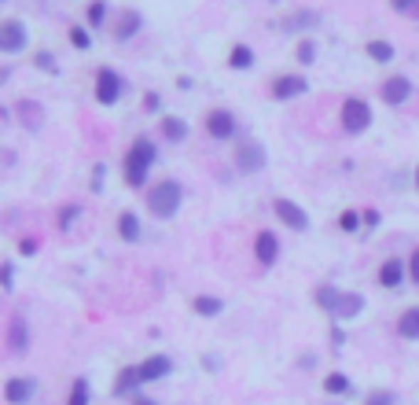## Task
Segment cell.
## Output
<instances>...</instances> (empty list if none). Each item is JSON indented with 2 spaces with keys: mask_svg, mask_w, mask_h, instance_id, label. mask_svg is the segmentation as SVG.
<instances>
[{
  "mask_svg": "<svg viewBox=\"0 0 419 405\" xmlns=\"http://www.w3.org/2000/svg\"><path fill=\"white\" fill-rule=\"evenodd\" d=\"M154 144L147 137H137L129 147V155H125V184L129 188H144L147 184V174H151V166H154Z\"/></svg>",
  "mask_w": 419,
  "mask_h": 405,
  "instance_id": "6da1fadb",
  "label": "cell"
},
{
  "mask_svg": "<svg viewBox=\"0 0 419 405\" xmlns=\"http://www.w3.org/2000/svg\"><path fill=\"white\" fill-rule=\"evenodd\" d=\"M181 184L176 181H159L154 188H147V210L154 218H173L181 210Z\"/></svg>",
  "mask_w": 419,
  "mask_h": 405,
  "instance_id": "7a4b0ae2",
  "label": "cell"
},
{
  "mask_svg": "<svg viewBox=\"0 0 419 405\" xmlns=\"http://www.w3.org/2000/svg\"><path fill=\"white\" fill-rule=\"evenodd\" d=\"M26 45H30L26 26H22L18 19H4V23H0V52H4V56H18Z\"/></svg>",
  "mask_w": 419,
  "mask_h": 405,
  "instance_id": "3957f363",
  "label": "cell"
},
{
  "mask_svg": "<svg viewBox=\"0 0 419 405\" xmlns=\"http://www.w3.org/2000/svg\"><path fill=\"white\" fill-rule=\"evenodd\" d=\"M368 125H371V107L368 103L364 100H346L342 103V130L357 137V133L368 130Z\"/></svg>",
  "mask_w": 419,
  "mask_h": 405,
  "instance_id": "277c9868",
  "label": "cell"
},
{
  "mask_svg": "<svg viewBox=\"0 0 419 405\" xmlns=\"http://www.w3.org/2000/svg\"><path fill=\"white\" fill-rule=\"evenodd\" d=\"M265 147L258 144V140H250V137H239L235 140V166L239 169H247V174H254V169H261L265 166Z\"/></svg>",
  "mask_w": 419,
  "mask_h": 405,
  "instance_id": "5b68a950",
  "label": "cell"
},
{
  "mask_svg": "<svg viewBox=\"0 0 419 405\" xmlns=\"http://www.w3.org/2000/svg\"><path fill=\"white\" fill-rule=\"evenodd\" d=\"M122 93H125V81L115 74V70H100L96 74V100L103 103V107H110V103H118L122 100Z\"/></svg>",
  "mask_w": 419,
  "mask_h": 405,
  "instance_id": "8992f818",
  "label": "cell"
},
{
  "mask_svg": "<svg viewBox=\"0 0 419 405\" xmlns=\"http://www.w3.org/2000/svg\"><path fill=\"white\" fill-rule=\"evenodd\" d=\"M8 350L15 357H22L30 350V325H26V317L22 313H11L8 317Z\"/></svg>",
  "mask_w": 419,
  "mask_h": 405,
  "instance_id": "52a82bcc",
  "label": "cell"
},
{
  "mask_svg": "<svg viewBox=\"0 0 419 405\" xmlns=\"http://www.w3.org/2000/svg\"><path fill=\"white\" fill-rule=\"evenodd\" d=\"M206 133H210L213 140H232V137H235V115L225 111V107L210 111V115H206Z\"/></svg>",
  "mask_w": 419,
  "mask_h": 405,
  "instance_id": "ba28073f",
  "label": "cell"
},
{
  "mask_svg": "<svg viewBox=\"0 0 419 405\" xmlns=\"http://www.w3.org/2000/svg\"><path fill=\"white\" fill-rule=\"evenodd\" d=\"M412 100V81L405 74H393L383 81V103H390V107H401V103Z\"/></svg>",
  "mask_w": 419,
  "mask_h": 405,
  "instance_id": "9c48e42d",
  "label": "cell"
},
{
  "mask_svg": "<svg viewBox=\"0 0 419 405\" xmlns=\"http://www.w3.org/2000/svg\"><path fill=\"white\" fill-rule=\"evenodd\" d=\"M33 394H37V383H33L30 376H11V379L4 383V401H8V405H26Z\"/></svg>",
  "mask_w": 419,
  "mask_h": 405,
  "instance_id": "30bf717a",
  "label": "cell"
},
{
  "mask_svg": "<svg viewBox=\"0 0 419 405\" xmlns=\"http://www.w3.org/2000/svg\"><path fill=\"white\" fill-rule=\"evenodd\" d=\"M272 210H276V218H280L283 225H291L295 232H305V228H309V214H305L298 203H291V199H276Z\"/></svg>",
  "mask_w": 419,
  "mask_h": 405,
  "instance_id": "8fae6325",
  "label": "cell"
},
{
  "mask_svg": "<svg viewBox=\"0 0 419 405\" xmlns=\"http://www.w3.org/2000/svg\"><path fill=\"white\" fill-rule=\"evenodd\" d=\"M305 89H309L305 78H298V74H280V78L272 81V100H295V96H302Z\"/></svg>",
  "mask_w": 419,
  "mask_h": 405,
  "instance_id": "7c38bea8",
  "label": "cell"
},
{
  "mask_svg": "<svg viewBox=\"0 0 419 405\" xmlns=\"http://www.w3.org/2000/svg\"><path fill=\"white\" fill-rule=\"evenodd\" d=\"M317 26H320V11H313V8L295 11V15L283 19V30L287 33H305V30H317Z\"/></svg>",
  "mask_w": 419,
  "mask_h": 405,
  "instance_id": "4fadbf2b",
  "label": "cell"
},
{
  "mask_svg": "<svg viewBox=\"0 0 419 405\" xmlns=\"http://www.w3.org/2000/svg\"><path fill=\"white\" fill-rule=\"evenodd\" d=\"M254 254H258V262L261 265H272L280 258V240H276V232H258V240H254Z\"/></svg>",
  "mask_w": 419,
  "mask_h": 405,
  "instance_id": "5bb4252c",
  "label": "cell"
},
{
  "mask_svg": "<svg viewBox=\"0 0 419 405\" xmlns=\"http://www.w3.org/2000/svg\"><path fill=\"white\" fill-rule=\"evenodd\" d=\"M405 276H408V262H401V258H386L383 269H379V284H383V288H401Z\"/></svg>",
  "mask_w": 419,
  "mask_h": 405,
  "instance_id": "9a60e30c",
  "label": "cell"
},
{
  "mask_svg": "<svg viewBox=\"0 0 419 405\" xmlns=\"http://www.w3.org/2000/svg\"><path fill=\"white\" fill-rule=\"evenodd\" d=\"M137 369H140V379L151 383V379H162V376L173 369V361H169L166 354H154V357H147L144 365H137Z\"/></svg>",
  "mask_w": 419,
  "mask_h": 405,
  "instance_id": "2e32d148",
  "label": "cell"
},
{
  "mask_svg": "<svg viewBox=\"0 0 419 405\" xmlns=\"http://www.w3.org/2000/svg\"><path fill=\"white\" fill-rule=\"evenodd\" d=\"M144 30V15L140 11H125L118 19V26H115V41H129V37H137Z\"/></svg>",
  "mask_w": 419,
  "mask_h": 405,
  "instance_id": "e0dca14e",
  "label": "cell"
},
{
  "mask_svg": "<svg viewBox=\"0 0 419 405\" xmlns=\"http://www.w3.org/2000/svg\"><path fill=\"white\" fill-rule=\"evenodd\" d=\"M339 303H342V291H339V288H331V284L317 288V306H320L324 313H331V317H335Z\"/></svg>",
  "mask_w": 419,
  "mask_h": 405,
  "instance_id": "ac0fdd59",
  "label": "cell"
},
{
  "mask_svg": "<svg viewBox=\"0 0 419 405\" xmlns=\"http://www.w3.org/2000/svg\"><path fill=\"white\" fill-rule=\"evenodd\" d=\"M397 335H401V339H419V306L401 313V321H397Z\"/></svg>",
  "mask_w": 419,
  "mask_h": 405,
  "instance_id": "d6986e66",
  "label": "cell"
},
{
  "mask_svg": "<svg viewBox=\"0 0 419 405\" xmlns=\"http://www.w3.org/2000/svg\"><path fill=\"white\" fill-rule=\"evenodd\" d=\"M361 310H364V295L353 291V295H342V303H339L335 317H339V321H349V317H357Z\"/></svg>",
  "mask_w": 419,
  "mask_h": 405,
  "instance_id": "ffe728a7",
  "label": "cell"
},
{
  "mask_svg": "<svg viewBox=\"0 0 419 405\" xmlns=\"http://www.w3.org/2000/svg\"><path fill=\"white\" fill-rule=\"evenodd\" d=\"M228 67H232V70H250V67H254V48H250V45H235V48L228 52Z\"/></svg>",
  "mask_w": 419,
  "mask_h": 405,
  "instance_id": "44dd1931",
  "label": "cell"
},
{
  "mask_svg": "<svg viewBox=\"0 0 419 405\" xmlns=\"http://www.w3.org/2000/svg\"><path fill=\"white\" fill-rule=\"evenodd\" d=\"M118 236H122V240H129V243H137V240H140V218L125 210V214L118 218Z\"/></svg>",
  "mask_w": 419,
  "mask_h": 405,
  "instance_id": "7402d4cb",
  "label": "cell"
},
{
  "mask_svg": "<svg viewBox=\"0 0 419 405\" xmlns=\"http://www.w3.org/2000/svg\"><path fill=\"white\" fill-rule=\"evenodd\" d=\"M140 369H122L118 379H115V394H129V391H137L140 387Z\"/></svg>",
  "mask_w": 419,
  "mask_h": 405,
  "instance_id": "603a6c76",
  "label": "cell"
},
{
  "mask_svg": "<svg viewBox=\"0 0 419 405\" xmlns=\"http://www.w3.org/2000/svg\"><path fill=\"white\" fill-rule=\"evenodd\" d=\"M191 306H195L198 317H217L221 310H225V303H221V298H213V295H198Z\"/></svg>",
  "mask_w": 419,
  "mask_h": 405,
  "instance_id": "cb8c5ba5",
  "label": "cell"
},
{
  "mask_svg": "<svg viewBox=\"0 0 419 405\" xmlns=\"http://www.w3.org/2000/svg\"><path fill=\"white\" fill-rule=\"evenodd\" d=\"M162 137L173 140V144L184 140V137H188V122H184V118H162Z\"/></svg>",
  "mask_w": 419,
  "mask_h": 405,
  "instance_id": "d4e9b609",
  "label": "cell"
},
{
  "mask_svg": "<svg viewBox=\"0 0 419 405\" xmlns=\"http://www.w3.org/2000/svg\"><path fill=\"white\" fill-rule=\"evenodd\" d=\"M349 387H353V383H349V376H342V372L324 376V391H327V394H346Z\"/></svg>",
  "mask_w": 419,
  "mask_h": 405,
  "instance_id": "484cf974",
  "label": "cell"
},
{
  "mask_svg": "<svg viewBox=\"0 0 419 405\" xmlns=\"http://www.w3.org/2000/svg\"><path fill=\"white\" fill-rule=\"evenodd\" d=\"M85 19H88V26H103L107 23V0H88Z\"/></svg>",
  "mask_w": 419,
  "mask_h": 405,
  "instance_id": "4316f807",
  "label": "cell"
},
{
  "mask_svg": "<svg viewBox=\"0 0 419 405\" xmlns=\"http://www.w3.org/2000/svg\"><path fill=\"white\" fill-rule=\"evenodd\" d=\"M368 56L375 63H390L393 59V45H390V41H368Z\"/></svg>",
  "mask_w": 419,
  "mask_h": 405,
  "instance_id": "83f0119b",
  "label": "cell"
},
{
  "mask_svg": "<svg viewBox=\"0 0 419 405\" xmlns=\"http://www.w3.org/2000/svg\"><path fill=\"white\" fill-rule=\"evenodd\" d=\"M88 379L81 376V379H74V387H70V398H66V405H88Z\"/></svg>",
  "mask_w": 419,
  "mask_h": 405,
  "instance_id": "f1b7e54d",
  "label": "cell"
},
{
  "mask_svg": "<svg viewBox=\"0 0 419 405\" xmlns=\"http://www.w3.org/2000/svg\"><path fill=\"white\" fill-rule=\"evenodd\" d=\"M313 59H317V41L302 37V41H298V63H302V67H309Z\"/></svg>",
  "mask_w": 419,
  "mask_h": 405,
  "instance_id": "f546056e",
  "label": "cell"
},
{
  "mask_svg": "<svg viewBox=\"0 0 419 405\" xmlns=\"http://www.w3.org/2000/svg\"><path fill=\"white\" fill-rule=\"evenodd\" d=\"M70 45L74 48H92V33H88V26H70Z\"/></svg>",
  "mask_w": 419,
  "mask_h": 405,
  "instance_id": "4dcf8cb0",
  "label": "cell"
},
{
  "mask_svg": "<svg viewBox=\"0 0 419 405\" xmlns=\"http://www.w3.org/2000/svg\"><path fill=\"white\" fill-rule=\"evenodd\" d=\"M361 221H364V214H357V210H346V214L339 218V228H342V232H357Z\"/></svg>",
  "mask_w": 419,
  "mask_h": 405,
  "instance_id": "1f68e13d",
  "label": "cell"
},
{
  "mask_svg": "<svg viewBox=\"0 0 419 405\" xmlns=\"http://www.w3.org/2000/svg\"><path fill=\"white\" fill-rule=\"evenodd\" d=\"M18 107H22V122H26V125H33V130H37V125H41V111H37V103L22 100Z\"/></svg>",
  "mask_w": 419,
  "mask_h": 405,
  "instance_id": "d6a6232c",
  "label": "cell"
},
{
  "mask_svg": "<svg viewBox=\"0 0 419 405\" xmlns=\"http://www.w3.org/2000/svg\"><path fill=\"white\" fill-rule=\"evenodd\" d=\"M0 288H4V291H11V288H15V265H11V262L0 265Z\"/></svg>",
  "mask_w": 419,
  "mask_h": 405,
  "instance_id": "836d02e7",
  "label": "cell"
},
{
  "mask_svg": "<svg viewBox=\"0 0 419 405\" xmlns=\"http://www.w3.org/2000/svg\"><path fill=\"white\" fill-rule=\"evenodd\" d=\"M81 214V206H63L59 210V228H70V221Z\"/></svg>",
  "mask_w": 419,
  "mask_h": 405,
  "instance_id": "e575fe53",
  "label": "cell"
},
{
  "mask_svg": "<svg viewBox=\"0 0 419 405\" xmlns=\"http://www.w3.org/2000/svg\"><path fill=\"white\" fill-rule=\"evenodd\" d=\"M33 67H41V70H55V56H52V52H37V56H33Z\"/></svg>",
  "mask_w": 419,
  "mask_h": 405,
  "instance_id": "d590c367",
  "label": "cell"
},
{
  "mask_svg": "<svg viewBox=\"0 0 419 405\" xmlns=\"http://www.w3.org/2000/svg\"><path fill=\"white\" fill-rule=\"evenodd\" d=\"M364 405H393V394L390 391H375V394H368Z\"/></svg>",
  "mask_w": 419,
  "mask_h": 405,
  "instance_id": "8d00e7d4",
  "label": "cell"
},
{
  "mask_svg": "<svg viewBox=\"0 0 419 405\" xmlns=\"http://www.w3.org/2000/svg\"><path fill=\"white\" fill-rule=\"evenodd\" d=\"M408 276H412V284H419V247L412 251V258H408Z\"/></svg>",
  "mask_w": 419,
  "mask_h": 405,
  "instance_id": "74e56055",
  "label": "cell"
},
{
  "mask_svg": "<svg viewBox=\"0 0 419 405\" xmlns=\"http://www.w3.org/2000/svg\"><path fill=\"white\" fill-rule=\"evenodd\" d=\"M390 8H393V11H405V15H408V11L415 8V0H390Z\"/></svg>",
  "mask_w": 419,
  "mask_h": 405,
  "instance_id": "f35d334b",
  "label": "cell"
},
{
  "mask_svg": "<svg viewBox=\"0 0 419 405\" xmlns=\"http://www.w3.org/2000/svg\"><path fill=\"white\" fill-rule=\"evenodd\" d=\"M144 111H159V93H147L144 96Z\"/></svg>",
  "mask_w": 419,
  "mask_h": 405,
  "instance_id": "ab89813d",
  "label": "cell"
},
{
  "mask_svg": "<svg viewBox=\"0 0 419 405\" xmlns=\"http://www.w3.org/2000/svg\"><path fill=\"white\" fill-rule=\"evenodd\" d=\"M331 343L342 347V343H346V332H342V328H331Z\"/></svg>",
  "mask_w": 419,
  "mask_h": 405,
  "instance_id": "60d3db41",
  "label": "cell"
},
{
  "mask_svg": "<svg viewBox=\"0 0 419 405\" xmlns=\"http://www.w3.org/2000/svg\"><path fill=\"white\" fill-rule=\"evenodd\" d=\"M18 251H22V254H33V251H37V240H22Z\"/></svg>",
  "mask_w": 419,
  "mask_h": 405,
  "instance_id": "b9f144b4",
  "label": "cell"
},
{
  "mask_svg": "<svg viewBox=\"0 0 419 405\" xmlns=\"http://www.w3.org/2000/svg\"><path fill=\"white\" fill-rule=\"evenodd\" d=\"M100 184H103V166H96V169H92V188L100 191Z\"/></svg>",
  "mask_w": 419,
  "mask_h": 405,
  "instance_id": "7bdbcfd3",
  "label": "cell"
},
{
  "mask_svg": "<svg viewBox=\"0 0 419 405\" xmlns=\"http://www.w3.org/2000/svg\"><path fill=\"white\" fill-rule=\"evenodd\" d=\"M364 221H368V228H375V225H379V214H375V210H368Z\"/></svg>",
  "mask_w": 419,
  "mask_h": 405,
  "instance_id": "ee69618b",
  "label": "cell"
},
{
  "mask_svg": "<svg viewBox=\"0 0 419 405\" xmlns=\"http://www.w3.org/2000/svg\"><path fill=\"white\" fill-rule=\"evenodd\" d=\"M132 405H159V401H154V398H144V394H137V398H132Z\"/></svg>",
  "mask_w": 419,
  "mask_h": 405,
  "instance_id": "f6af8a7d",
  "label": "cell"
},
{
  "mask_svg": "<svg viewBox=\"0 0 419 405\" xmlns=\"http://www.w3.org/2000/svg\"><path fill=\"white\" fill-rule=\"evenodd\" d=\"M415 188H419V169H415Z\"/></svg>",
  "mask_w": 419,
  "mask_h": 405,
  "instance_id": "bcb514c9",
  "label": "cell"
}]
</instances>
